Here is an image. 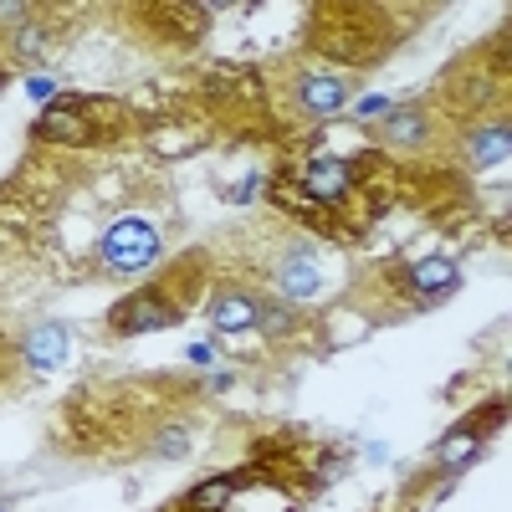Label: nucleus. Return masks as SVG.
I'll use <instances>...</instances> for the list:
<instances>
[{"label": "nucleus", "mask_w": 512, "mask_h": 512, "mask_svg": "<svg viewBox=\"0 0 512 512\" xmlns=\"http://www.w3.org/2000/svg\"><path fill=\"white\" fill-rule=\"evenodd\" d=\"M205 277V256H185V262L169 272L164 282L123 297V308L108 318L113 333H159V328H175L190 318V303H195V287Z\"/></svg>", "instance_id": "nucleus-1"}, {"label": "nucleus", "mask_w": 512, "mask_h": 512, "mask_svg": "<svg viewBox=\"0 0 512 512\" xmlns=\"http://www.w3.org/2000/svg\"><path fill=\"white\" fill-rule=\"evenodd\" d=\"M159 256H164V231L149 210L134 205L103 231L93 267H98V277H149Z\"/></svg>", "instance_id": "nucleus-2"}, {"label": "nucleus", "mask_w": 512, "mask_h": 512, "mask_svg": "<svg viewBox=\"0 0 512 512\" xmlns=\"http://www.w3.org/2000/svg\"><path fill=\"white\" fill-rule=\"evenodd\" d=\"M272 287L282 297H318L323 292V267H318V251L313 246H297L287 241V251L272 256Z\"/></svg>", "instance_id": "nucleus-3"}, {"label": "nucleus", "mask_w": 512, "mask_h": 512, "mask_svg": "<svg viewBox=\"0 0 512 512\" xmlns=\"http://www.w3.org/2000/svg\"><path fill=\"white\" fill-rule=\"evenodd\" d=\"M349 103V77H338V72H297L292 77V108L303 113V118H328Z\"/></svg>", "instance_id": "nucleus-4"}, {"label": "nucleus", "mask_w": 512, "mask_h": 512, "mask_svg": "<svg viewBox=\"0 0 512 512\" xmlns=\"http://www.w3.org/2000/svg\"><path fill=\"white\" fill-rule=\"evenodd\" d=\"M205 313L221 333H246V328H262V297H251L246 287H221L205 303Z\"/></svg>", "instance_id": "nucleus-5"}, {"label": "nucleus", "mask_w": 512, "mask_h": 512, "mask_svg": "<svg viewBox=\"0 0 512 512\" xmlns=\"http://www.w3.org/2000/svg\"><path fill=\"white\" fill-rule=\"evenodd\" d=\"M405 287H410L415 303L431 308L436 297H446V292L456 287V267L441 262V256H431V262H420V267H405Z\"/></svg>", "instance_id": "nucleus-6"}, {"label": "nucleus", "mask_w": 512, "mask_h": 512, "mask_svg": "<svg viewBox=\"0 0 512 512\" xmlns=\"http://www.w3.org/2000/svg\"><path fill=\"white\" fill-rule=\"evenodd\" d=\"M21 359H26V369H57L62 359H67V333L62 328H36V333H26L21 338Z\"/></svg>", "instance_id": "nucleus-7"}, {"label": "nucleus", "mask_w": 512, "mask_h": 512, "mask_svg": "<svg viewBox=\"0 0 512 512\" xmlns=\"http://www.w3.org/2000/svg\"><path fill=\"white\" fill-rule=\"evenodd\" d=\"M236 487H241V477L200 482L195 492H185V497H180V507H175V512H226V507H231V497H236Z\"/></svg>", "instance_id": "nucleus-8"}]
</instances>
